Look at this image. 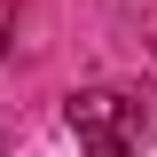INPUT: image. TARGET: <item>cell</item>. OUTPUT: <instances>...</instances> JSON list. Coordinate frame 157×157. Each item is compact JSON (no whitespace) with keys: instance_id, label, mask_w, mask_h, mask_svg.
Returning <instances> with one entry per match:
<instances>
[{"instance_id":"6da1fadb","label":"cell","mask_w":157,"mask_h":157,"mask_svg":"<svg viewBox=\"0 0 157 157\" xmlns=\"http://www.w3.org/2000/svg\"><path fill=\"white\" fill-rule=\"evenodd\" d=\"M63 118H71V134H78L86 157H134V141L149 134V110L126 86H78L63 102Z\"/></svg>"},{"instance_id":"7a4b0ae2","label":"cell","mask_w":157,"mask_h":157,"mask_svg":"<svg viewBox=\"0 0 157 157\" xmlns=\"http://www.w3.org/2000/svg\"><path fill=\"white\" fill-rule=\"evenodd\" d=\"M8 16H16V0H0V55H8Z\"/></svg>"}]
</instances>
